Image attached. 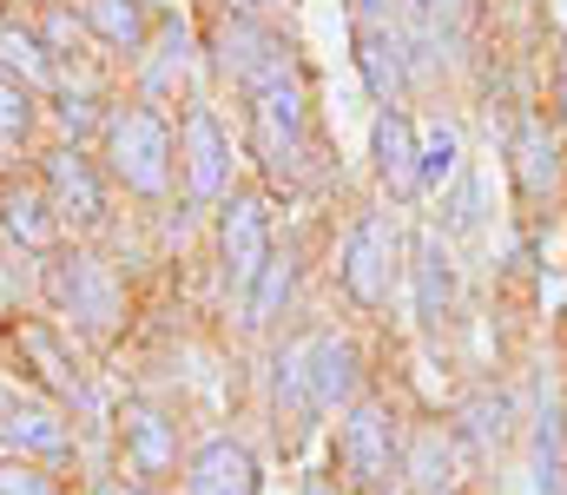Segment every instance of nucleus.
<instances>
[{
	"instance_id": "nucleus-28",
	"label": "nucleus",
	"mask_w": 567,
	"mask_h": 495,
	"mask_svg": "<svg viewBox=\"0 0 567 495\" xmlns=\"http://www.w3.org/2000/svg\"><path fill=\"white\" fill-rule=\"evenodd\" d=\"M60 120H66L73 133H86V126H93V100H86V93H66V100H60Z\"/></svg>"
},
{
	"instance_id": "nucleus-5",
	"label": "nucleus",
	"mask_w": 567,
	"mask_h": 495,
	"mask_svg": "<svg viewBox=\"0 0 567 495\" xmlns=\"http://www.w3.org/2000/svg\"><path fill=\"white\" fill-rule=\"evenodd\" d=\"M337 463L357 489H390L403 476V443H396V423L377 410V403H357L337 430Z\"/></svg>"
},
{
	"instance_id": "nucleus-16",
	"label": "nucleus",
	"mask_w": 567,
	"mask_h": 495,
	"mask_svg": "<svg viewBox=\"0 0 567 495\" xmlns=\"http://www.w3.org/2000/svg\"><path fill=\"white\" fill-rule=\"evenodd\" d=\"M410 271H416V318L423 324H442L449 305H455V258L435 231H416L410 238Z\"/></svg>"
},
{
	"instance_id": "nucleus-17",
	"label": "nucleus",
	"mask_w": 567,
	"mask_h": 495,
	"mask_svg": "<svg viewBox=\"0 0 567 495\" xmlns=\"http://www.w3.org/2000/svg\"><path fill=\"white\" fill-rule=\"evenodd\" d=\"M0 225H7L13 245H27V251H40V258L60 245V212H53V198L33 192V185H7V192H0Z\"/></svg>"
},
{
	"instance_id": "nucleus-13",
	"label": "nucleus",
	"mask_w": 567,
	"mask_h": 495,
	"mask_svg": "<svg viewBox=\"0 0 567 495\" xmlns=\"http://www.w3.org/2000/svg\"><path fill=\"white\" fill-rule=\"evenodd\" d=\"M185 489H192V495H258V489H265V476H258V456H251L245 443L212 436V443L192 456Z\"/></svg>"
},
{
	"instance_id": "nucleus-26",
	"label": "nucleus",
	"mask_w": 567,
	"mask_h": 495,
	"mask_svg": "<svg viewBox=\"0 0 567 495\" xmlns=\"http://www.w3.org/2000/svg\"><path fill=\"white\" fill-rule=\"evenodd\" d=\"M27 126H33V100H27V86H20V80H7V73H0V146L27 140Z\"/></svg>"
},
{
	"instance_id": "nucleus-8",
	"label": "nucleus",
	"mask_w": 567,
	"mask_h": 495,
	"mask_svg": "<svg viewBox=\"0 0 567 495\" xmlns=\"http://www.w3.org/2000/svg\"><path fill=\"white\" fill-rule=\"evenodd\" d=\"M178 159H185V192H192V205L225 198V185H231V140H225V126H218L212 106H192V113H185Z\"/></svg>"
},
{
	"instance_id": "nucleus-15",
	"label": "nucleus",
	"mask_w": 567,
	"mask_h": 495,
	"mask_svg": "<svg viewBox=\"0 0 567 495\" xmlns=\"http://www.w3.org/2000/svg\"><path fill=\"white\" fill-rule=\"evenodd\" d=\"M218 47H225V73H238V86H245V93H251V86H265V80H278V73H290L284 47L265 33V27H251V20H225Z\"/></svg>"
},
{
	"instance_id": "nucleus-21",
	"label": "nucleus",
	"mask_w": 567,
	"mask_h": 495,
	"mask_svg": "<svg viewBox=\"0 0 567 495\" xmlns=\"http://www.w3.org/2000/svg\"><path fill=\"white\" fill-rule=\"evenodd\" d=\"M0 73L20 80V86H47V80H53V60H47L40 33H27V27H0Z\"/></svg>"
},
{
	"instance_id": "nucleus-18",
	"label": "nucleus",
	"mask_w": 567,
	"mask_h": 495,
	"mask_svg": "<svg viewBox=\"0 0 567 495\" xmlns=\"http://www.w3.org/2000/svg\"><path fill=\"white\" fill-rule=\"evenodd\" d=\"M508 159H515V185H522V198H548V192L561 185V146H555L548 120H522Z\"/></svg>"
},
{
	"instance_id": "nucleus-31",
	"label": "nucleus",
	"mask_w": 567,
	"mask_h": 495,
	"mask_svg": "<svg viewBox=\"0 0 567 495\" xmlns=\"http://www.w3.org/2000/svg\"><path fill=\"white\" fill-rule=\"evenodd\" d=\"M561 120H567V53H561Z\"/></svg>"
},
{
	"instance_id": "nucleus-22",
	"label": "nucleus",
	"mask_w": 567,
	"mask_h": 495,
	"mask_svg": "<svg viewBox=\"0 0 567 495\" xmlns=\"http://www.w3.org/2000/svg\"><path fill=\"white\" fill-rule=\"evenodd\" d=\"M561 489H567V443H561V410L548 403L542 430H535V495H561Z\"/></svg>"
},
{
	"instance_id": "nucleus-19",
	"label": "nucleus",
	"mask_w": 567,
	"mask_h": 495,
	"mask_svg": "<svg viewBox=\"0 0 567 495\" xmlns=\"http://www.w3.org/2000/svg\"><path fill=\"white\" fill-rule=\"evenodd\" d=\"M80 13H86V27H93L113 53H140L145 40H152V20H145L140 0H86Z\"/></svg>"
},
{
	"instance_id": "nucleus-14",
	"label": "nucleus",
	"mask_w": 567,
	"mask_h": 495,
	"mask_svg": "<svg viewBox=\"0 0 567 495\" xmlns=\"http://www.w3.org/2000/svg\"><path fill=\"white\" fill-rule=\"evenodd\" d=\"M357 66H363V80H370V93H377L383 106L403 100L410 60H403V33H396L390 20H363V27H357Z\"/></svg>"
},
{
	"instance_id": "nucleus-12",
	"label": "nucleus",
	"mask_w": 567,
	"mask_h": 495,
	"mask_svg": "<svg viewBox=\"0 0 567 495\" xmlns=\"http://www.w3.org/2000/svg\"><path fill=\"white\" fill-rule=\"evenodd\" d=\"M47 198H53L60 225H100L106 218V185H100L93 159L73 153V146L47 153Z\"/></svg>"
},
{
	"instance_id": "nucleus-29",
	"label": "nucleus",
	"mask_w": 567,
	"mask_h": 495,
	"mask_svg": "<svg viewBox=\"0 0 567 495\" xmlns=\"http://www.w3.org/2000/svg\"><path fill=\"white\" fill-rule=\"evenodd\" d=\"M416 7H423V20H435V27H442V20H455V13H462V0H416Z\"/></svg>"
},
{
	"instance_id": "nucleus-9",
	"label": "nucleus",
	"mask_w": 567,
	"mask_h": 495,
	"mask_svg": "<svg viewBox=\"0 0 567 495\" xmlns=\"http://www.w3.org/2000/svg\"><path fill=\"white\" fill-rule=\"evenodd\" d=\"M0 443H7V456H27V463H73L66 416L33 403V396H7L0 403Z\"/></svg>"
},
{
	"instance_id": "nucleus-24",
	"label": "nucleus",
	"mask_w": 567,
	"mask_h": 495,
	"mask_svg": "<svg viewBox=\"0 0 567 495\" xmlns=\"http://www.w3.org/2000/svg\"><path fill=\"white\" fill-rule=\"evenodd\" d=\"M508 436V396H468L462 403V443L468 450H488Z\"/></svg>"
},
{
	"instance_id": "nucleus-4",
	"label": "nucleus",
	"mask_w": 567,
	"mask_h": 495,
	"mask_svg": "<svg viewBox=\"0 0 567 495\" xmlns=\"http://www.w3.org/2000/svg\"><path fill=\"white\" fill-rule=\"evenodd\" d=\"M251 146H258L271 178H290L297 159H303V93H297L290 73L251 86Z\"/></svg>"
},
{
	"instance_id": "nucleus-11",
	"label": "nucleus",
	"mask_w": 567,
	"mask_h": 495,
	"mask_svg": "<svg viewBox=\"0 0 567 495\" xmlns=\"http://www.w3.org/2000/svg\"><path fill=\"white\" fill-rule=\"evenodd\" d=\"M370 159H377V178H383L390 198L410 205V198L423 192V153H416V126H410L403 106H383V113H377V126H370Z\"/></svg>"
},
{
	"instance_id": "nucleus-32",
	"label": "nucleus",
	"mask_w": 567,
	"mask_h": 495,
	"mask_svg": "<svg viewBox=\"0 0 567 495\" xmlns=\"http://www.w3.org/2000/svg\"><path fill=\"white\" fill-rule=\"evenodd\" d=\"M245 7H284V0H245Z\"/></svg>"
},
{
	"instance_id": "nucleus-25",
	"label": "nucleus",
	"mask_w": 567,
	"mask_h": 495,
	"mask_svg": "<svg viewBox=\"0 0 567 495\" xmlns=\"http://www.w3.org/2000/svg\"><path fill=\"white\" fill-rule=\"evenodd\" d=\"M416 153H423V185H442L462 165V133L455 126H429V133H416Z\"/></svg>"
},
{
	"instance_id": "nucleus-27",
	"label": "nucleus",
	"mask_w": 567,
	"mask_h": 495,
	"mask_svg": "<svg viewBox=\"0 0 567 495\" xmlns=\"http://www.w3.org/2000/svg\"><path fill=\"white\" fill-rule=\"evenodd\" d=\"M0 495H60V483L27 456H0Z\"/></svg>"
},
{
	"instance_id": "nucleus-7",
	"label": "nucleus",
	"mask_w": 567,
	"mask_h": 495,
	"mask_svg": "<svg viewBox=\"0 0 567 495\" xmlns=\"http://www.w3.org/2000/svg\"><path fill=\"white\" fill-rule=\"evenodd\" d=\"M218 258H225V291L231 298H251L258 271L271 265V225H265V198L238 192L225 205V225H218Z\"/></svg>"
},
{
	"instance_id": "nucleus-10",
	"label": "nucleus",
	"mask_w": 567,
	"mask_h": 495,
	"mask_svg": "<svg viewBox=\"0 0 567 495\" xmlns=\"http://www.w3.org/2000/svg\"><path fill=\"white\" fill-rule=\"evenodd\" d=\"M290 357H297V377H303V403H310V410H337V403L357 396V350H350L343 337L317 330V337H303Z\"/></svg>"
},
{
	"instance_id": "nucleus-30",
	"label": "nucleus",
	"mask_w": 567,
	"mask_h": 495,
	"mask_svg": "<svg viewBox=\"0 0 567 495\" xmlns=\"http://www.w3.org/2000/svg\"><path fill=\"white\" fill-rule=\"evenodd\" d=\"M357 13L363 20H390V0H357Z\"/></svg>"
},
{
	"instance_id": "nucleus-3",
	"label": "nucleus",
	"mask_w": 567,
	"mask_h": 495,
	"mask_svg": "<svg viewBox=\"0 0 567 495\" xmlns=\"http://www.w3.org/2000/svg\"><path fill=\"white\" fill-rule=\"evenodd\" d=\"M396 258H403V231H396V218H390V212H363V218L350 225V238H343V265H337V278H343V291H350L363 311H377V305H390Z\"/></svg>"
},
{
	"instance_id": "nucleus-23",
	"label": "nucleus",
	"mask_w": 567,
	"mask_h": 495,
	"mask_svg": "<svg viewBox=\"0 0 567 495\" xmlns=\"http://www.w3.org/2000/svg\"><path fill=\"white\" fill-rule=\"evenodd\" d=\"M290 278H297V258H290V251H271V265L258 271V285H251V298H245V324L265 330L271 318H278L284 291H290Z\"/></svg>"
},
{
	"instance_id": "nucleus-1",
	"label": "nucleus",
	"mask_w": 567,
	"mask_h": 495,
	"mask_svg": "<svg viewBox=\"0 0 567 495\" xmlns=\"http://www.w3.org/2000/svg\"><path fill=\"white\" fill-rule=\"evenodd\" d=\"M47 298H53V311L66 324H80L86 337H113L120 311H126L113 271L93 251H47Z\"/></svg>"
},
{
	"instance_id": "nucleus-6",
	"label": "nucleus",
	"mask_w": 567,
	"mask_h": 495,
	"mask_svg": "<svg viewBox=\"0 0 567 495\" xmlns=\"http://www.w3.org/2000/svg\"><path fill=\"white\" fill-rule=\"evenodd\" d=\"M120 470L133 489H158L178 476V423L158 403H126L120 410Z\"/></svg>"
},
{
	"instance_id": "nucleus-20",
	"label": "nucleus",
	"mask_w": 567,
	"mask_h": 495,
	"mask_svg": "<svg viewBox=\"0 0 567 495\" xmlns=\"http://www.w3.org/2000/svg\"><path fill=\"white\" fill-rule=\"evenodd\" d=\"M403 476L416 483V495H449L455 489V436L423 430V436L410 443V456H403Z\"/></svg>"
},
{
	"instance_id": "nucleus-2",
	"label": "nucleus",
	"mask_w": 567,
	"mask_h": 495,
	"mask_svg": "<svg viewBox=\"0 0 567 495\" xmlns=\"http://www.w3.org/2000/svg\"><path fill=\"white\" fill-rule=\"evenodd\" d=\"M106 172L140 198H158L172 185V133L152 106H126L106 120Z\"/></svg>"
}]
</instances>
